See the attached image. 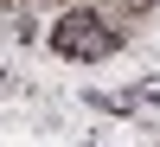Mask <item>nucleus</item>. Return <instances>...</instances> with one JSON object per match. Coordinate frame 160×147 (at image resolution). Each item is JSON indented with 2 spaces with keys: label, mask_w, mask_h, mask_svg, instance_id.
Here are the masks:
<instances>
[{
  "label": "nucleus",
  "mask_w": 160,
  "mask_h": 147,
  "mask_svg": "<svg viewBox=\"0 0 160 147\" xmlns=\"http://www.w3.org/2000/svg\"><path fill=\"white\" fill-rule=\"evenodd\" d=\"M51 45H58L64 58H102V51L115 45V26L102 19V13L77 7V13H64V19L51 26Z\"/></svg>",
  "instance_id": "obj_1"
}]
</instances>
